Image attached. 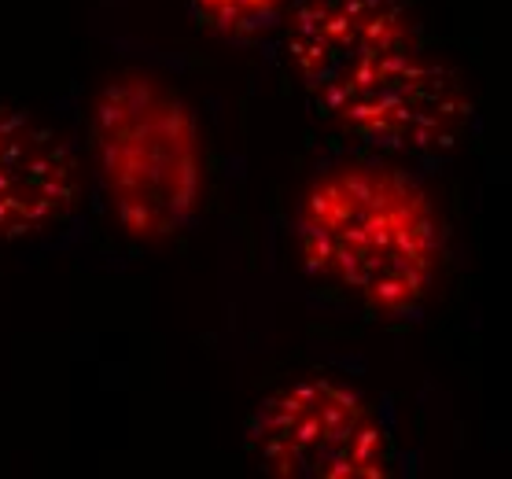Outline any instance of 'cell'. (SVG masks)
<instances>
[{
  "label": "cell",
  "instance_id": "6",
  "mask_svg": "<svg viewBox=\"0 0 512 479\" xmlns=\"http://www.w3.org/2000/svg\"><path fill=\"white\" fill-rule=\"evenodd\" d=\"M291 0H192V8L210 30L225 37H251L284 23Z\"/></svg>",
  "mask_w": 512,
  "mask_h": 479
},
{
  "label": "cell",
  "instance_id": "1",
  "mask_svg": "<svg viewBox=\"0 0 512 479\" xmlns=\"http://www.w3.org/2000/svg\"><path fill=\"white\" fill-rule=\"evenodd\" d=\"M284 52L317 111L376 148L450 152L476 115L461 74L402 0H295Z\"/></svg>",
  "mask_w": 512,
  "mask_h": 479
},
{
  "label": "cell",
  "instance_id": "2",
  "mask_svg": "<svg viewBox=\"0 0 512 479\" xmlns=\"http://www.w3.org/2000/svg\"><path fill=\"white\" fill-rule=\"evenodd\" d=\"M295 247L310 277L376 317L428 303L446 262V222L417 177L384 163L328 166L295 207Z\"/></svg>",
  "mask_w": 512,
  "mask_h": 479
},
{
  "label": "cell",
  "instance_id": "5",
  "mask_svg": "<svg viewBox=\"0 0 512 479\" xmlns=\"http://www.w3.org/2000/svg\"><path fill=\"white\" fill-rule=\"evenodd\" d=\"M82 196V166L63 133L0 104V244L56 229Z\"/></svg>",
  "mask_w": 512,
  "mask_h": 479
},
{
  "label": "cell",
  "instance_id": "4",
  "mask_svg": "<svg viewBox=\"0 0 512 479\" xmlns=\"http://www.w3.org/2000/svg\"><path fill=\"white\" fill-rule=\"evenodd\" d=\"M247 443L258 468L277 479H387L391 435L358 387L306 373L255 409Z\"/></svg>",
  "mask_w": 512,
  "mask_h": 479
},
{
  "label": "cell",
  "instance_id": "3",
  "mask_svg": "<svg viewBox=\"0 0 512 479\" xmlns=\"http://www.w3.org/2000/svg\"><path fill=\"white\" fill-rule=\"evenodd\" d=\"M96 181L118 229L137 244L185 233L207 196V144L196 107L152 71H118L89 115Z\"/></svg>",
  "mask_w": 512,
  "mask_h": 479
}]
</instances>
